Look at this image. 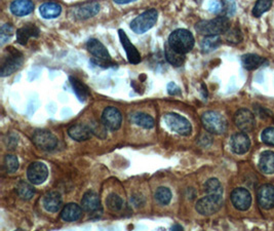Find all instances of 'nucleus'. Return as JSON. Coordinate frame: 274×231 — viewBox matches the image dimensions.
<instances>
[{"label": "nucleus", "instance_id": "f257e3e1", "mask_svg": "<svg viewBox=\"0 0 274 231\" xmlns=\"http://www.w3.org/2000/svg\"><path fill=\"white\" fill-rule=\"evenodd\" d=\"M230 28V22L227 17H217L209 21H200L196 24L195 30L201 35H220L226 33Z\"/></svg>", "mask_w": 274, "mask_h": 231}, {"label": "nucleus", "instance_id": "f03ea898", "mask_svg": "<svg viewBox=\"0 0 274 231\" xmlns=\"http://www.w3.org/2000/svg\"><path fill=\"white\" fill-rule=\"evenodd\" d=\"M168 43L176 52L185 55L193 48L195 40L190 31L186 29H177L169 36Z\"/></svg>", "mask_w": 274, "mask_h": 231}, {"label": "nucleus", "instance_id": "7ed1b4c3", "mask_svg": "<svg viewBox=\"0 0 274 231\" xmlns=\"http://www.w3.org/2000/svg\"><path fill=\"white\" fill-rule=\"evenodd\" d=\"M23 63H24L23 54L13 46L8 47L2 59V70H0V75L3 77L12 75L22 67Z\"/></svg>", "mask_w": 274, "mask_h": 231}, {"label": "nucleus", "instance_id": "20e7f679", "mask_svg": "<svg viewBox=\"0 0 274 231\" xmlns=\"http://www.w3.org/2000/svg\"><path fill=\"white\" fill-rule=\"evenodd\" d=\"M88 50L95 57L92 60V63H94L96 66H100L103 68H109L111 66H116L112 60L111 56L109 55L107 48L105 45L99 41L98 39L92 38L87 43Z\"/></svg>", "mask_w": 274, "mask_h": 231}, {"label": "nucleus", "instance_id": "39448f33", "mask_svg": "<svg viewBox=\"0 0 274 231\" xmlns=\"http://www.w3.org/2000/svg\"><path fill=\"white\" fill-rule=\"evenodd\" d=\"M201 122L205 130L216 135L224 134L228 127L226 118L216 111L204 112L201 116Z\"/></svg>", "mask_w": 274, "mask_h": 231}, {"label": "nucleus", "instance_id": "423d86ee", "mask_svg": "<svg viewBox=\"0 0 274 231\" xmlns=\"http://www.w3.org/2000/svg\"><path fill=\"white\" fill-rule=\"evenodd\" d=\"M157 19V11L154 9L148 10L131 21L130 29L136 34H143L150 30L156 24Z\"/></svg>", "mask_w": 274, "mask_h": 231}, {"label": "nucleus", "instance_id": "0eeeda50", "mask_svg": "<svg viewBox=\"0 0 274 231\" xmlns=\"http://www.w3.org/2000/svg\"><path fill=\"white\" fill-rule=\"evenodd\" d=\"M223 206V195L207 194L196 202V211L202 216H211L217 213Z\"/></svg>", "mask_w": 274, "mask_h": 231}, {"label": "nucleus", "instance_id": "6e6552de", "mask_svg": "<svg viewBox=\"0 0 274 231\" xmlns=\"http://www.w3.org/2000/svg\"><path fill=\"white\" fill-rule=\"evenodd\" d=\"M163 121L172 132H175L181 136H189L192 132L190 121L180 114L167 113L163 116Z\"/></svg>", "mask_w": 274, "mask_h": 231}, {"label": "nucleus", "instance_id": "1a4fd4ad", "mask_svg": "<svg viewBox=\"0 0 274 231\" xmlns=\"http://www.w3.org/2000/svg\"><path fill=\"white\" fill-rule=\"evenodd\" d=\"M100 12L98 2H89L78 5L70 10V16L77 21H85L95 17Z\"/></svg>", "mask_w": 274, "mask_h": 231}, {"label": "nucleus", "instance_id": "9d476101", "mask_svg": "<svg viewBox=\"0 0 274 231\" xmlns=\"http://www.w3.org/2000/svg\"><path fill=\"white\" fill-rule=\"evenodd\" d=\"M34 144L41 150L51 151L58 146L57 137L48 131L38 130L33 135Z\"/></svg>", "mask_w": 274, "mask_h": 231}, {"label": "nucleus", "instance_id": "9b49d317", "mask_svg": "<svg viewBox=\"0 0 274 231\" xmlns=\"http://www.w3.org/2000/svg\"><path fill=\"white\" fill-rule=\"evenodd\" d=\"M235 125L244 133H250L255 129L256 119L249 109H239L234 114Z\"/></svg>", "mask_w": 274, "mask_h": 231}, {"label": "nucleus", "instance_id": "f8f14e48", "mask_svg": "<svg viewBox=\"0 0 274 231\" xmlns=\"http://www.w3.org/2000/svg\"><path fill=\"white\" fill-rule=\"evenodd\" d=\"M27 177L32 184L40 185L46 181L48 177V169L43 163H32L27 170Z\"/></svg>", "mask_w": 274, "mask_h": 231}, {"label": "nucleus", "instance_id": "ddd939ff", "mask_svg": "<svg viewBox=\"0 0 274 231\" xmlns=\"http://www.w3.org/2000/svg\"><path fill=\"white\" fill-rule=\"evenodd\" d=\"M102 121L108 130L117 131L121 126L122 115L117 108L110 106L104 109L102 114Z\"/></svg>", "mask_w": 274, "mask_h": 231}, {"label": "nucleus", "instance_id": "4468645a", "mask_svg": "<svg viewBox=\"0 0 274 231\" xmlns=\"http://www.w3.org/2000/svg\"><path fill=\"white\" fill-rule=\"evenodd\" d=\"M231 201L238 211H246L252 204V195L245 188H235L231 193Z\"/></svg>", "mask_w": 274, "mask_h": 231}, {"label": "nucleus", "instance_id": "2eb2a0df", "mask_svg": "<svg viewBox=\"0 0 274 231\" xmlns=\"http://www.w3.org/2000/svg\"><path fill=\"white\" fill-rule=\"evenodd\" d=\"M258 202L264 210H270L274 207V186L264 184L258 190Z\"/></svg>", "mask_w": 274, "mask_h": 231}, {"label": "nucleus", "instance_id": "dca6fc26", "mask_svg": "<svg viewBox=\"0 0 274 231\" xmlns=\"http://www.w3.org/2000/svg\"><path fill=\"white\" fill-rule=\"evenodd\" d=\"M118 34H119L120 42H121L123 48L125 49L128 62L130 64H139L141 62V55L138 52V49H136L135 46L130 42V40L128 39L127 35L125 34V32L123 30H121V29L118 30Z\"/></svg>", "mask_w": 274, "mask_h": 231}, {"label": "nucleus", "instance_id": "f3484780", "mask_svg": "<svg viewBox=\"0 0 274 231\" xmlns=\"http://www.w3.org/2000/svg\"><path fill=\"white\" fill-rule=\"evenodd\" d=\"M17 42L21 45L27 44L28 40L32 37L37 38L40 34L39 28L34 24H26L17 30Z\"/></svg>", "mask_w": 274, "mask_h": 231}, {"label": "nucleus", "instance_id": "a211bd4d", "mask_svg": "<svg viewBox=\"0 0 274 231\" xmlns=\"http://www.w3.org/2000/svg\"><path fill=\"white\" fill-rule=\"evenodd\" d=\"M251 147V141L246 134L237 133L231 137V148L236 154H244Z\"/></svg>", "mask_w": 274, "mask_h": 231}, {"label": "nucleus", "instance_id": "6ab92c4d", "mask_svg": "<svg viewBox=\"0 0 274 231\" xmlns=\"http://www.w3.org/2000/svg\"><path fill=\"white\" fill-rule=\"evenodd\" d=\"M34 11V4L31 0H14L11 5V12L17 17H25Z\"/></svg>", "mask_w": 274, "mask_h": 231}, {"label": "nucleus", "instance_id": "aec40b11", "mask_svg": "<svg viewBox=\"0 0 274 231\" xmlns=\"http://www.w3.org/2000/svg\"><path fill=\"white\" fill-rule=\"evenodd\" d=\"M83 210L84 209L76 203H68L63 208L61 218L66 222L77 221L83 217Z\"/></svg>", "mask_w": 274, "mask_h": 231}, {"label": "nucleus", "instance_id": "412c9836", "mask_svg": "<svg viewBox=\"0 0 274 231\" xmlns=\"http://www.w3.org/2000/svg\"><path fill=\"white\" fill-rule=\"evenodd\" d=\"M63 206V199L59 192L51 191L48 192L43 197V207L47 212L50 213H57L61 210Z\"/></svg>", "mask_w": 274, "mask_h": 231}, {"label": "nucleus", "instance_id": "4be33fe9", "mask_svg": "<svg viewBox=\"0 0 274 231\" xmlns=\"http://www.w3.org/2000/svg\"><path fill=\"white\" fill-rule=\"evenodd\" d=\"M92 130L90 126L83 124V123H77L72 125L69 130H68V135H69L73 140L81 142L90 139L92 137Z\"/></svg>", "mask_w": 274, "mask_h": 231}, {"label": "nucleus", "instance_id": "5701e85b", "mask_svg": "<svg viewBox=\"0 0 274 231\" xmlns=\"http://www.w3.org/2000/svg\"><path fill=\"white\" fill-rule=\"evenodd\" d=\"M100 197L94 191L87 192L81 199V208L86 212H96L100 209Z\"/></svg>", "mask_w": 274, "mask_h": 231}, {"label": "nucleus", "instance_id": "b1692460", "mask_svg": "<svg viewBox=\"0 0 274 231\" xmlns=\"http://www.w3.org/2000/svg\"><path fill=\"white\" fill-rule=\"evenodd\" d=\"M259 168L266 175L274 174V152L264 151L261 154L259 160Z\"/></svg>", "mask_w": 274, "mask_h": 231}, {"label": "nucleus", "instance_id": "393cba45", "mask_svg": "<svg viewBox=\"0 0 274 231\" xmlns=\"http://www.w3.org/2000/svg\"><path fill=\"white\" fill-rule=\"evenodd\" d=\"M39 13L43 19H56L61 15L62 7L56 3H46L40 6Z\"/></svg>", "mask_w": 274, "mask_h": 231}, {"label": "nucleus", "instance_id": "a878e982", "mask_svg": "<svg viewBox=\"0 0 274 231\" xmlns=\"http://www.w3.org/2000/svg\"><path fill=\"white\" fill-rule=\"evenodd\" d=\"M70 84L78 100L80 102H86L90 96L89 88L81 81H79L77 77H73V76L70 77Z\"/></svg>", "mask_w": 274, "mask_h": 231}, {"label": "nucleus", "instance_id": "bb28decb", "mask_svg": "<svg viewBox=\"0 0 274 231\" xmlns=\"http://www.w3.org/2000/svg\"><path fill=\"white\" fill-rule=\"evenodd\" d=\"M242 66L246 70H255L266 63V60L255 54H246L241 57Z\"/></svg>", "mask_w": 274, "mask_h": 231}, {"label": "nucleus", "instance_id": "cd10ccee", "mask_svg": "<svg viewBox=\"0 0 274 231\" xmlns=\"http://www.w3.org/2000/svg\"><path fill=\"white\" fill-rule=\"evenodd\" d=\"M130 120L134 124L139 125L141 127H144V129H147V130L154 127V124H155L152 116H150L146 113H142V112H135V113L131 114Z\"/></svg>", "mask_w": 274, "mask_h": 231}, {"label": "nucleus", "instance_id": "c85d7f7f", "mask_svg": "<svg viewBox=\"0 0 274 231\" xmlns=\"http://www.w3.org/2000/svg\"><path fill=\"white\" fill-rule=\"evenodd\" d=\"M165 52H166V58L171 65H173L175 67H181L184 64L185 55L176 52L174 48H172L170 46V44L168 42L165 45Z\"/></svg>", "mask_w": 274, "mask_h": 231}, {"label": "nucleus", "instance_id": "c756f323", "mask_svg": "<svg viewBox=\"0 0 274 231\" xmlns=\"http://www.w3.org/2000/svg\"><path fill=\"white\" fill-rule=\"evenodd\" d=\"M221 42L222 41L219 35H209L202 39L200 46L204 53H211L217 49L221 45Z\"/></svg>", "mask_w": 274, "mask_h": 231}, {"label": "nucleus", "instance_id": "7c9ffc66", "mask_svg": "<svg viewBox=\"0 0 274 231\" xmlns=\"http://www.w3.org/2000/svg\"><path fill=\"white\" fill-rule=\"evenodd\" d=\"M17 191H18V194L19 196L24 199V200H29L31 199L34 194H35V188L33 187L32 183H28L26 181H21L19 184H18V187H17Z\"/></svg>", "mask_w": 274, "mask_h": 231}, {"label": "nucleus", "instance_id": "2f4dec72", "mask_svg": "<svg viewBox=\"0 0 274 231\" xmlns=\"http://www.w3.org/2000/svg\"><path fill=\"white\" fill-rule=\"evenodd\" d=\"M204 190L207 194H221L223 195V188L220 181L216 178L208 180L204 184Z\"/></svg>", "mask_w": 274, "mask_h": 231}, {"label": "nucleus", "instance_id": "473e14b6", "mask_svg": "<svg viewBox=\"0 0 274 231\" xmlns=\"http://www.w3.org/2000/svg\"><path fill=\"white\" fill-rule=\"evenodd\" d=\"M106 206L113 213L119 212L123 207V200L121 199V197L119 195H117L115 193H111L108 195V197L106 199Z\"/></svg>", "mask_w": 274, "mask_h": 231}, {"label": "nucleus", "instance_id": "72a5a7b5", "mask_svg": "<svg viewBox=\"0 0 274 231\" xmlns=\"http://www.w3.org/2000/svg\"><path fill=\"white\" fill-rule=\"evenodd\" d=\"M155 199L162 206H168L172 200V192L167 187H159L155 192Z\"/></svg>", "mask_w": 274, "mask_h": 231}, {"label": "nucleus", "instance_id": "f704fd0d", "mask_svg": "<svg viewBox=\"0 0 274 231\" xmlns=\"http://www.w3.org/2000/svg\"><path fill=\"white\" fill-rule=\"evenodd\" d=\"M273 0H257V3L253 9V15L256 18L261 17L264 13L269 11L272 6Z\"/></svg>", "mask_w": 274, "mask_h": 231}, {"label": "nucleus", "instance_id": "c9c22d12", "mask_svg": "<svg viewBox=\"0 0 274 231\" xmlns=\"http://www.w3.org/2000/svg\"><path fill=\"white\" fill-rule=\"evenodd\" d=\"M14 32H15V28L12 24L3 25L2 29H0V41H2V45H4L13 37Z\"/></svg>", "mask_w": 274, "mask_h": 231}, {"label": "nucleus", "instance_id": "e433bc0d", "mask_svg": "<svg viewBox=\"0 0 274 231\" xmlns=\"http://www.w3.org/2000/svg\"><path fill=\"white\" fill-rule=\"evenodd\" d=\"M5 168L9 173H15L19 169V161L16 156L8 154L5 158Z\"/></svg>", "mask_w": 274, "mask_h": 231}, {"label": "nucleus", "instance_id": "4c0bfd02", "mask_svg": "<svg viewBox=\"0 0 274 231\" xmlns=\"http://www.w3.org/2000/svg\"><path fill=\"white\" fill-rule=\"evenodd\" d=\"M90 127L92 130V133L95 134L100 139H105L107 137V130L108 129L103 123V121H101V122H98V121L92 122L91 125H90Z\"/></svg>", "mask_w": 274, "mask_h": 231}, {"label": "nucleus", "instance_id": "58836bf2", "mask_svg": "<svg viewBox=\"0 0 274 231\" xmlns=\"http://www.w3.org/2000/svg\"><path fill=\"white\" fill-rule=\"evenodd\" d=\"M226 40L231 43H238L241 41V32L238 29H232L226 32Z\"/></svg>", "mask_w": 274, "mask_h": 231}, {"label": "nucleus", "instance_id": "ea45409f", "mask_svg": "<svg viewBox=\"0 0 274 231\" xmlns=\"http://www.w3.org/2000/svg\"><path fill=\"white\" fill-rule=\"evenodd\" d=\"M261 137L264 143L274 146V127H268L264 130Z\"/></svg>", "mask_w": 274, "mask_h": 231}, {"label": "nucleus", "instance_id": "a19ab883", "mask_svg": "<svg viewBox=\"0 0 274 231\" xmlns=\"http://www.w3.org/2000/svg\"><path fill=\"white\" fill-rule=\"evenodd\" d=\"M209 10L214 14H218L223 11V5L218 0H211L209 4Z\"/></svg>", "mask_w": 274, "mask_h": 231}, {"label": "nucleus", "instance_id": "79ce46f5", "mask_svg": "<svg viewBox=\"0 0 274 231\" xmlns=\"http://www.w3.org/2000/svg\"><path fill=\"white\" fill-rule=\"evenodd\" d=\"M235 4L233 0H228V2H225L224 5H223V10L226 11L227 15L228 16H232L234 13H235Z\"/></svg>", "mask_w": 274, "mask_h": 231}, {"label": "nucleus", "instance_id": "37998d69", "mask_svg": "<svg viewBox=\"0 0 274 231\" xmlns=\"http://www.w3.org/2000/svg\"><path fill=\"white\" fill-rule=\"evenodd\" d=\"M168 93L173 96H178L181 95V89L175 83H170L168 85Z\"/></svg>", "mask_w": 274, "mask_h": 231}, {"label": "nucleus", "instance_id": "c03bdc74", "mask_svg": "<svg viewBox=\"0 0 274 231\" xmlns=\"http://www.w3.org/2000/svg\"><path fill=\"white\" fill-rule=\"evenodd\" d=\"M113 2L117 5H127L130 3H134L136 0H113Z\"/></svg>", "mask_w": 274, "mask_h": 231}, {"label": "nucleus", "instance_id": "a18cd8bd", "mask_svg": "<svg viewBox=\"0 0 274 231\" xmlns=\"http://www.w3.org/2000/svg\"><path fill=\"white\" fill-rule=\"evenodd\" d=\"M171 229H172V230H183V227L180 226V225H178V224H176V225L172 226Z\"/></svg>", "mask_w": 274, "mask_h": 231}]
</instances>
